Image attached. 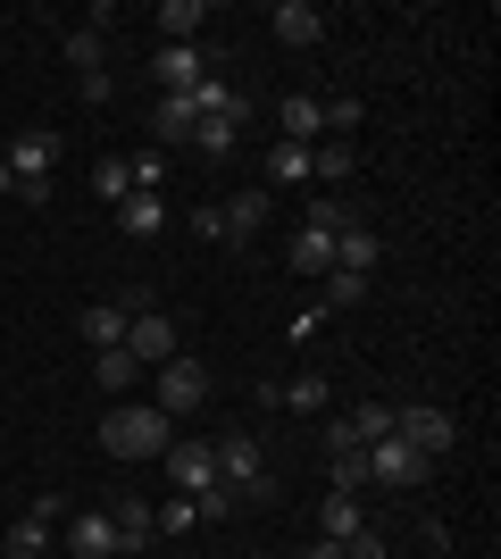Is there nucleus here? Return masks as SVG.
Instances as JSON below:
<instances>
[{"instance_id": "obj_22", "label": "nucleus", "mask_w": 501, "mask_h": 559, "mask_svg": "<svg viewBox=\"0 0 501 559\" xmlns=\"http://www.w3.org/2000/svg\"><path fill=\"white\" fill-rule=\"evenodd\" d=\"M285 185H310V142H276L267 151V192H285Z\"/></svg>"}, {"instance_id": "obj_14", "label": "nucleus", "mask_w": 501, "mask_h": 559, "mask_svg": "<svg viewBox=\"0 0 501 559\" xmlns=\"http://www.w3.org/2000/svg\"><path fill=\"white\" fill-rule=\"evenodd\" d=\"M267 25H276V43H285V50H310L318 34H326V9H310V0H276V17H267Z\"/></svg>"}, {"instance_id": "obj_35", "label": "nucleus", "mask_w": 501, "mask_h": 559, "mask_svg": "<svg viewBox=\"0 0 501 559\" xmlns=\"http://www.w3.org/2000/svg\"><path fill=\"white\" fill-rule=\"evenodd\" d=\"M184 501L201 510V526H210V518H235V492H226V485H210V492H184Z\"/></svg>"}, {"instance_id": "obj_32", "label": "nucleus", "mask_w": 501, "mask_h": 559, "mask_svg": "<svg viewBox=\"0 0 501 559\" xmlns=\"http://www.w3.org/2000/svg\"><path fill=\"white\" fill-rule=\"evenodd\" d=\"M326 467H334V492H359V485H368V451H326Z\"/></svg>"}, {"instance_id": "obj_3", "label": "nucleus", "mask_w": 501, "mask_h": 559, "mask_svg": "<svg viewBox=\"0 0 501 559\" xmlns=\"http://www.w3.org/2000/svg\"><path fill=\"white\" fill-rule=\"evenodd\" d=\"M393 435H402L418 460H443V451L460 443V418H452V409H434V401H409V409H393Z\"/></svg>"}, {"instance_id": "obj_28", "label": "nucleus", "mask_w": 501, "mask_h": 559, "mask_svg": "<svg viewBox=\"0 0 501 559\" xmlns=\"http://www.w3.org/2000/svg\"><path fill=\"white\" fill-rule=\"evenodd\" d=\"M343 426H351V443L368 451V443H384V435H393V409H384V401H359V409H351Z\"/></svg>"}, {"instance_id": "obj_17", "label": "nucleus", "mask_w": 501, "mask_h": 559, "mask_svg": "<svg viewBox=\"0 0 501 559\" xmlns=\"http://www.w3.org/2000/svg\"><path fill=\"white\" fill-rule=\"evenodd\" d=\"M151 25L167 34V50H192V34L210 25V9H201V0H159V9H151Z\"/></svg>"}, {"instance_id": "obj_11", "label": "nucleus", "mask_w": 501, "mask_h": 559, "mask_svg": "<svg viewBox=\"0 0 501 559\" xmlns=\"http://www.w3.org/2000/svg\"><path fill=\"white\" fill-rule=\"evenodd\" d=\"M217 210H226V242H251V234L276 217V192L251 185V192H235V201H217Z\"/></svg>"}, {"instance_id": "obj_31", "label": "nucleus", "mask_w": 501, "mask_h": 559, "mask_svg": "<svg viewBox=\"0 0 501 559\" xmlns=\"http://www.w3.org/2000/svg\"><path fill=\"white\" fill-rule=\"evenodd\" d=\"M93 192L109 201V210H118L126 192H134V167H126V159H100V167H93Z\"/></svg>"}, {"instance_id": "obj_36", "label": "nucleus", "mask_w": 501, "mask_h": 559, "mask_svg": "<svg viewBox=\"0 0 501 559\" xmlns=\"http://www.w3.org/2000/svg\"><path fill=\"white\" fill-rule=\"evenodd\" d=\"M192 234H201V242H226V210H217V201H201V210H192Z\"/></svg>"}, {"instance_id": "obj_38", "label": "nucleus", "mask_w": 501, "mask_h": 559, "mask_svg": "<svg viewBox=\"0 0 501 559\" xmlns=\"http://www.w3.org/2000/svg\"><path fill=\"white\" fill-rule=\"evenodd\" d=\"M343 559H384V535H377V526H359V535L343 543Z\"/></svg>"}, {"instance_id": "obj_21", "label": "nucleus", "mask_w": 501, "mask_h": 559, "mask_svg": "<svg viewBox=\"0 0 501 559\" xmlns=\"http://www.w3.org/2000/svg\"><path fill=\"white\" fill-rule=\"evenodd\" d=\"M126 318H134L126 301H93V309H84V343H93V350H118L126 343Z\"/></svg>"}, {"instance_id": "obj_20", "label": "nucleus", "mask_w": 501, "mask_h": 559, "mask_svg": "<svg viewBox=\"0 0 501 559\" xmlns=\"http://www.w3.org/2000/svg\"><path fill=\"white\" fill-rule=\"evenodd\" d=\"M359 526H368V518H359V492H326V501H318V535L326 543H351Z\"/></svg>"}, {"instance_id": "obj_23", "label": "nucleus", "mask_w": 501, "mask_h": 559, "mask_svg": "<svg viewBox=\"0 0 501 559\" xmlns=\"http://www.w3.org/2000/svg\"><path fill=\"white\" fill-rule=\"evenodd\" d=\"M293 267L326 284V276H334V234H310V226H301V234H293Z\"/></svg>"}, {"instance_id": "obj_18", "label": "nucleus", "mask_w": 501, "mask_h": 559, "mask_svg": "<svg viewBox=\"0 0 501 559\" xmlns=\"http://www.w3.org/2000/svg\"><path fill=\"white\" fill-rule=\"evenodd\" d=\"M351 142H343V134H334V142H310V176H318V192H343V185H351Z\"/></svg>"}, {"instance_id": "obj_15", "label": "nucleus", "mask_w": 501, "mask_h": 559, "mask_svg": "<svg viewBox=\"0 0 501 559\" xmlns=\"http://www.w3.org/2000/svg\"><path fill=\"white\" fill-rule=\"evenodd\" d=\"M377 259H384V234H377V226H359V217H351V226L334 234V267H351V276H377Z\"/></svg>"}, {"instance_id": "obj_29", "label": "nucleus", "mask_w": 501, "mask_h": 559, "mask_svg": "<svg viewBox=\"0 0 501 559\" xmlns=\"http://www.w3.org/2000/svg\"><path fill=\"white\" fill-rule=\"evenodd\" d=\"M151 134L159 142H192V100H151Z\"/></svg>"}, {"instance_id": "obj_4", "label": "nucleus", "mask_w": 501, "mask_h": 559, "mask_svg": "<svg viewBox=\"0 0 501 559\" xmlns=\"http://www.w3.org/2000/svg\"><path fill=\"white\" fill-rule=\"evenodd\" d=\"M427 467H434V460H418V451H409L402 435H384V443H368V485L418 492V485H427Z\"/></svg>"}, {"instance_id": "obj_10", "label": "nucleus", "mask_w": 501, "mask_h": 559, "mask_svg": "<svg viewBox=\"0 0 501 559\" xmlns=\"http://www.w3.org/2000/svg\"><path fill=\"white\" fill-rule=\"evenodd\" d=\"M260 401H276V409H293V418H326L334 384L310 368V376H293V384H260Z\"/></svg>"}, {"instance_id": "obj_40", "label": "nucleus", "mask_w": 501, "mask_h": 559, "mask_svg": "<svg viewBox=\"0 0 501 559\" xmlns=\"http://www.w3.org/2000/svg\"><path fill=\"white\" fill-rule=\"evenodd\" d=\"M9 192H17V176H9V159H0V201H9Z\"/></svg>"}, {"instance_id": "obj_5", "label": "nucleus", "mask_w": 501, "mask_h": 559, "mask_svg": "<svg viewBox=\"0 0 501 559\" xmlns=\"http://www.w3.org/2000/svg\"><path fill=\"white\" fill-rule=\"evenodd\" d=\"M217 485L226 492H242L251 485V476H267V451H260V435H251V426H235V435H217Z\"/></svg>"}, {"instance_id": "obj_37", "label": "nucleus", "mask_w": 501, "mask_h": 559, "mask_svg": "<svg viewBox=\"0 0 501 559\" xmlns=\"http://www.w3.org/2000/svg\"><path fill=\"white\" fill-rule=\"evenodd\" d=\"M184 526H201V510H192V501H167V510H159V535H184Z\"/></svg>"}, {"instance_id": "obj_24", "label": "nucleus", "mask_w": 501, "mask_h": 559, "mask_svg": "<svg viewBox=\"0 0 501 559\" xmlns=\"http://www.w3.org/2000/svg\"><path fill=\"white\" fill-rule=\"evenodd\" d=\"M235 142H242V126H226V117H192V151H201V159H235Z\"/></svg>"}, {"instance_id": "obj_19", "label": "nucleus", "mask_w": 501, "mask_h": 559, "mask_svg": "<svg viewBox=\"0 0 501 559\" xmlns=\"http://www.w3.org/2000/svg\"><path fill=\"white\" fill-rule=\"evenodd\" d=\"M118 226L134 234V242H151V234H167V201H159V192H126V201H118Z\"/></svg>"}, {"instance_id": "obj_2", "label": "nucleus", "mask_w": 501, "mask_h": 559, "mask_svg": "<svg viewBox=\"0 0 501 559\" xmlns=\"http://www.w3.org/2000/svg\"><path fill=\"white\" fill-rule=\"evenodd\" d=\"M151 409H167V418H201V409H210V368H201V359H167V368H151Z\"/></svg>"}, {"instance_id": "obj_26", "label": "nucleus", "mask_w": 501, "mask_h": 559, "mask_svg": "<svg viewBox=\"0 0 501 559\" xmlns=\"http://www.w3.org/2000/svg\"><path fill=\"white\" fill-rule=\"evenodd\" d=\"M301 226H310V234H343V226H351V201H343V192H310Z\"/></svg>"}, {"instance_id": "obj_25", "label": "nucleus", "mask_w": 501, "mask_h": 559, "mask_svg": "<svg viewBox=\"0 0 501 559\" xmlns=\"http://www.w3.org/2000/svg\"><path fill=\"white\" fill-rule=\"evenodd\" d=\"M93 376H100V393H118V401H126V393H134V376H143V368H134V350L118 343V350H100V359H93Z\"/></svg>"}, {"instance_id": "obj_13", "label": "nucleus", "mask_w": 501, "mask_h": 559, "mask_svg": "<svg viewBox=\"0 0 501 559\" xmlns=\"http://www.w3.org/2000/svg\"><path fill=\"white\" fill-rule=\"evenodd\" d=\"M68 551L75 559H118V526H109V510H75L68 518Z\"/></svg>"}, {"instance_id": "obj_7", "label": "nucleus", "mask_w": 501, "mask_h": 559, "mask_svg": "<svg viewBox=\"0 0 501 559\" xmlns=\"http://www.w3.org/2000/svg\"><path fill=\"white\" fill-rule=\"evenodd\" d=\"M126 350H134V368H167V359H176V318L134 309V318H126Z\"/></svg>"}, {"instance_id": "obj_6", "label": "nucleus", "mask_w": 501, "mask_h": 559, "mask_svg": "<svg viewBox=\"0 0 501 559\" xmlns=\"http://www.w3.org/2000/svg\"><path fill=\"white\" fill-rule=\"evenodd\" d=\"M159 467H167V485H176V492H210L217 485V451L192 443V435H176V443L159 451Z\"/></svg>"}, {"instance_id": "obj_34", "label": "nucleus", "mask_w": 501, "mask_h": 559, "mask_svg": "<svg viewBox=\"0 0 501 559\" xmlns=\"http://www.w3.org/2000/svg\"><path fill=\"white\" fill-rule=\"evenodd\" d=\"M267 501H285V485H276V467H267V476H251V485L235 492V510H267Z\"/></svg>"}, {"instance_id": "obj_39", "label": "nucleus", "mask_w": 501, "mask_h": 559, "mask_svg": "<svg viewBox=\"0 0 501 559\" xmlns=\"http://www.w3.org/2000/svg\"><path fill=\"white\" fill-rule=\"evenodd\" d=\"M301 559H343V543H326V535H318V543H310Z\"/></svg>"}, {"instance_id": "obj_9", "label": "nucleus", "mask_w": 501, "mask_h": 559, "mask_svg": "<svg viewBox=\"0 0 501 559\" xmlns=\"http://www.w3.org/2000/svg\"><path fill=\"white\" fill-rule=\"evenodd\" d=\"M0 159H9V176H17V185H43L50 159H59V134H50V126H34V134H17Z\"/></svg>"}, {"instance_id": "obj_12", "label": "nucleus", "mask_w": 501, "mask_h": 559, "mask_svg": "<svg viewBox=\"0 0 501 559\" xmlns=\"http://www.w3.org/2000/svg\"><path fill=\"white\" fill-rule=\"evenodd\" d=\"M109 526H118V559H134V551H143L151 535H159V510H151L143 492H126L118 510H109Z\"/></svg>"}, {"instance_id": "obj_33", "label": "nucleus", "mask_w": 501, "mask_h": 559, "mask_svg": "<svg viewBox=\"0 0 501 559\" xmlns=\"http://www.w3.org/2000/svg\"><path fill=\"white\" fill-rule=\"evenodd\" d=\"M351 301H368V276H351V267H334V276H326V309H351Z\"/></svg>"}, {"instance_id": "obj_8", "label": "nucleus", "mask_w": 501, "mask_h": 559, "mask_svg": "<svg viewBox=\"0 0 501 559\" xmlns=\"http://www.w3.org/2000/svg\"><path fill=\"white\" fill-rule=\"evenodd\" d=\"M201 75H210L201 50H151V84H159V100H184Z\"/></svg>"}, {"instance_id": "obj_27", "label": "nucleus", "mask_w": 501, "mask_h": 559, "mask_svg": "<svg viewBox=\"0 0 501 559\" xmlns=\"http://www.w3.org/2000/svg\"><path fill=\"white\" fill-rule=\"evenodd\" d=\"M100 59H109V34H100V25H75V34H68V68H75V75H93Z\"/></svg>"}, {"instance_id": "obj_16", "label": "nucleus", "mask_w": 501, "mask_h": 559, "mask_svg": "<svg viewBox=\"0 0 501 559\" xmlns=\"http://www.w3.org/2000/svg\"><path fill=\"white\" fill-rule=\"evenodd\" d=\"M326 134V109H318L310 93H285L276 100V142H318Z\"/></svg>"}, {"instance_id": "obj_30", "label": "nucleus", "mask_w": 501, "mask_h": 559, "mask_svg": "<svg viewBox=\"0 0 501 559\" xmlns=\"http://www.w3.org/2000/svg\"><path fill=\"white\" fill-rule=\"evenodd\" d=\"M9 551H17V559H43V551H50V518H34V510H25L17 526H9Z\"/></svg>"}, {"instance_id": "obj_1", "label": "nucleus", "mask_w": 501, "mask_h": 559, "mask_svg": "<svg viewBox=\"0 0 501 559\" xmlns=\"http://www.w3.org/2000/svg\"><path fill=\"white\" fill-rule=\"evenodd\" d=\"M167 443H176V418L151 409V401H118V409L100 418V451H109V460H159Z\"/></svg>"}]
</instances>
